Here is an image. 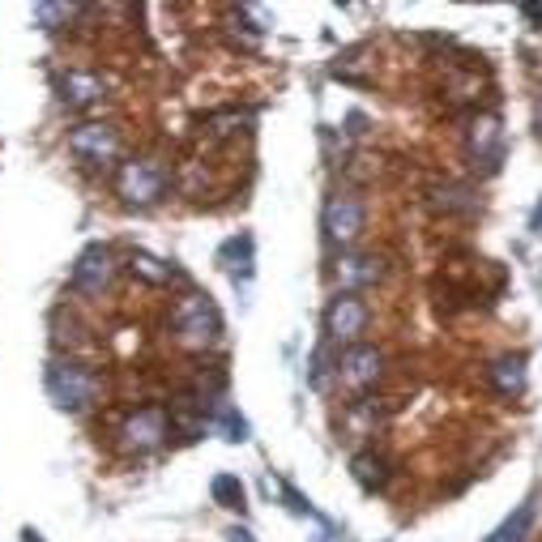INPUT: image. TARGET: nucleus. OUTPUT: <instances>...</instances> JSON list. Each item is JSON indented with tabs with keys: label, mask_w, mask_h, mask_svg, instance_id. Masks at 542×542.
<instances>
[{
	"label": "nucleus",
	"mask_w": 542,
	"mask_h": 542,
	"mask_svg": "<svg viewBox=\"0 0 542 542\" xmlns=\"http://www.w3.org/2000/svg\"><path fill=\"white\" fill-rule=\"evenodd\" d=\"M171 329H175V342H180L184 350H210L222 338V316H218L210 295L188 291L184 299H175Z\"/></svg>",
	"instance_id": "1"
},
{
	"label": "nucleus",
	"mask_w": 542,
	"mask_h": 542,
	"mask_svg": "<svg viewBox=\"0 0 542 542\" xmlns=\"http://www.w3.org/2000/svg\"><path fill=\"white\" fill-rule=\"evenodd\" d=\"M43 389L60 410L82 414V410L94 406V397H99V376L77 359H52L43 372Z\"/></svg>",
	"instance_id": "2"
},
{
	"label": "nucleus",
	"mask_w": 542,
	"mask_h": 542,
	"mask_svg": "<svg viewBox=\"0 0 542 542\" xmlns=\"http://www.w3.org/2000/svg\"><path fill=\"white\" fill-rule=\"evenodd\" d=\"M171 188V167L163 163V158H129V163H120L116 171V193L124 205H137V210H146V205H158L167 197Z\"/></svg>",
	"instance_id": "3"
},
{
	"label": "nucleus",
	"mask_w": 542,
	"mask_h": 542,
	"mask_svg": "<svg viewBox=\"0 0 542 542\" xmlns=\"http://www.w3.org/2000/svg\"><path fill=\"white\" fill-rule=\"evenodd\" d=\"M120 453H129V457H146L154 449H163L167 436H171V410L167 406H141L133 410L129 419L120 423Z\"/></svg>",
	"instance_id": "4"
},
{
	"label": "nucleus",
	"mask_w": 542,
	"mask_h": 542,
	"mask_svg": "<svg viewBox=\"0 0 542 542\" xmlns=\"http://www.w3.org/2000/svg\"><path fill=\"white\" fill-rule=\"evenodd\" d=\"M321 227H325V239L329 244H338L342 252H350L359 244L363 227H368V210H363V201L355 193H333L321 210Z\"/></svg>",
	"instance_id": "5"
},
{
	"label": "nucleus",
	"mask_w": 542,
	"mask_h": 542,
	"mask_svg": "<svg viewBox=\"0 0 542 542\" xmlns=\"http://www.w3.org/2000/svg\"><path fill=\"white\" fill-rule=\"evenodd\" d=\"M321 329H325V342L333 346H355L363 338V329H368V304H363L359 295H346L338 291L325 304V316H321Z\"/></svg>",
	"instance_id": "6"
},
{
	"label": "nucleus",
	"mask_w": 542,
	"mask_h": 542,
	"mask_svg": "<svg viewBox=\"0 0 542 542\" xmlns=\"http://www.w3.org/2000/svg\"><path fill=\"white\" fill-rule=\"evenodd\" d=\"M333 372H338V380H342L346 389L363 393V389H372L376 380L385 376V350L372 346V342H355V346H346L342 355H338Z\"/></svg>",
	"instance_id": "7"
},
{
	"label": "nucleus",
	"mask_w": 542,
	"mask_h": 542,
	"mask_svg": "<svg viewBox=\"0 0 542 542\" xmlns=\"http://www.w3.org/2000/svg\"><path fill=\"white\" fill-rule=\"evenodd\" d=\"M111 278H116V252H111L107 244H86L82 252H77V261L69 269V282H73V291H82V295H103Z\"/></svg>",
	"instance_id": "8"
},
{
	"label": "nucleus",
	"mask_w": 542,
	"mask_h": 542,
	"mask_svg": "<svg viewBox=\"0 0 542 542\" xmlns=\"http://www.w3.org/2000/svg\"><path fill=\"white\" fill-rule=\"evenodd\" d=\"M69 150H73V158H82L86 167H111L120 158V133L99 120L77 124L69 133Z\"/></svg>",
	"instance_id": "9"
},
{
	"label": "nucleus",
	"mask_w": 542,
	"mask_h": 542,
	"mask_svg": "<svg viewBox=\"0 0 542 542\" xmlns=\"http://www.w3.org/2000/svg\"><path fill=\"white\" fill-rule=\"evenodd\" d=\"M466 150H470V158L483 163V171H496L500 167V158H504V129H500L496 111H478V116L470 120Z\"/></svg>",
	"instance_id": "10"
},
{
	"label": "nucleus",
	"mask_w": 542,
	"mask_h": 542,
	"mask_svg": "<svg viewBox=\"0 0 542 542\" xmlns=\"http://www.w3.org/2000/svg\"><path fill=\"white\" fill-rule=\"evenodd\" d=\"M56 94H60V103L65 107L90 111V107H99L107 99V82L99 73H90V69H69V73L56 77Z\"/></svg>",
	"instance_id": "11"
},
{
	"label": "nucleus",
	"mask_w": 542,
	"mask_h": 542,
	"mask_svg": "<svg viewBox=\"0 0 542 542\" xmlns=\"http://www.w3.org/2000/svg\"><path fill=\"white\" fill-rule=\"evenodd\" d=\"M333 278H338L346 295H359L385 278V261L372 257V252H342L338 265H333Z\"/></svg>",
	"instance_id": "12"
},
{
	"label": "nucleus",
	"mask_w": 542,
	"mask_h": 542,
	"mask_svg": "<svg viewBox=\"0 0 542 542\" xmlns=\"http://www.w3.org/2000/svg\"><path fill=\"white\" fill-rule=\"evenodd\" d=\"M205 427H214V432L227 440V444H244L248 436H252V427H248V419L239 414L227 397H214L210 406H205Z\"/></svg>",
	"instance_id": "13"
},
{
	"label": "nucleus",
	"mask_w": 542,
	"mask_h": 542,
	"mask_svg": "<svg viewBox=\"0 0 542 542\" xmlns=\"http://www.w3.org/2000/svg\"><path fill=\"white\" fill-rule=\"evenodd\" d=\"M350 474H355V483L368 491V496L385 491V487H389V478H393L389 457H385V453H376V449H363V453L350 457Z\"/></svg>",
	"instance_id": "14"
},
{
	"label": "nucleus",
	"mask_w": 542,
	"mask_h": 542,
	"mask_svg": "<svg viewBox=\"0 0 542 542\" xmlns=\"http://www.w3.org/2000/svg\"><path fill=\"white\" fill-rule=\"evenodd\" d=\"M487 380H491V389H496L500 397H521L525 393V355H500V359H491Z\"/></svg>",
	"instance_id": "15"
},
{
	"label": "nucleus",
	"mask_w": 542,
	"mask_h": 542,
	"mask_svg": "<svg viewBox=\"0 0 542 542\" xmlns=\"http://www.w3.org/2000/svg\"><path fill=\"white\" fill-rule=\"evenodd\" d=\"M210 500L227 513H244L248 508V487L239 483V474H214L210 478Z\"/></svg>",
	"instance_id": "16"
},
{
	"label": "nucleus",
	"mask_w": 542,
	"mask_h": 542,
	"mask_svg": "<svg viewBox=\"0 0 542 542\" xmlns=\"http://www.w3.org/2000/svg\"><path fill=\"white\" fill-rule=\"evenodd\" d=\"M129 269H133V278L150 282V286H171L175 278H180V269H175L171 261H158V257H150V252H141V248L129 257Z\"/></svg>",
	"instance_id": "17"
},
{
	"label": "nucleus",
	"mask_w": 542,
	"mask_h": 542,
	"mask_svg": "<svg viewBox=\"0 0 542 542\" xmlns=\"http://www.w3.org/2000/svg\"><path fill=\"white\" fill-rule=\"evenodd\" d=\"M534 517H538V500L517 504V513H508V517H504V525H500V530L491 534L487 542H525V534H530Z\"/></svg>",
	"instance_id": "18"
},
{
	"label": "nucleus",
	"mask_w": 542,
	"mask_h": 542,
	"mask_svg": "<svg viewBox=\"0 0 542 542\" xmlns=\"http://www.w3.org/2000/svg\"><path fill=\"white\" fill-rule=\"evenodd\" d=\"M432 205L440 214H474L478 210V197L470 193L466 184H440L432 193Z\"/></svg>",
	"instance_id": "19"
},
{
	"label": "nucleus",
	"mask_w": 542,
	"mask_h": 542,
	"mask_svg": "<svg viewBox=\"0 0 542 542\" xmlns=\"http://www.w3.org/2000/svg\"><path fill=\"white\" fill-rule=\"evenodd\" d=\"M218 261L231 269V274L239 278V274H252V235H235V239H227V244L218 248Z\"/></svg>",
	"instance_id": "20"
},
{
	"label": "nucleus",
	"mask_w": 542,
	"mask_h": 542,
	"mask_svg": "<svg viewBox=\"0 0 542 542\" xmlns=\"http://www.w3.org/2000/svg\"><path fill=\"white\" fill-rule=\"evenodd\" d=\"M30 18H35V26H43V30H56V26L77 18V5H35Z\"/></svg>",
	"instance_id": "21"
},
{
	"label": "nucleus",
	"mask_w": 542,
	"mask_h": 542,
	"mask_svg": "<svg viewBox=\"0 0 542 542\" xmlns=\"http://www.w3.org/2000/svg\"><path fill=\"white\" fill-rule=\"evenodd\" d=\"M244 124H252V111H218V116H210V133L227 137L235 129H244Z\"/></svg>",
	"instance_id": "22"
},
{
	"label": "nucleus",
	"mask_w": 542,
	"mask_h": 542,
	"mask_svg": "<svg viewBox=\"0 0 542 542\" xmlns=\"http://www.w3.org/2000/svg\"><path fill=\"white\" fill-rule=\"evenodd\" d=\"M227 542H257V538H252V530H244V525H231V530H227Z\"/></svg>",
	"instance_id": "23"
},
{
	"label": "nucleus",
	"mask_w": 542,
	"mask_h": 542,
	"mask_svg": "<svg viewBox=\"0 0 542 542\" xmlns=\"http://www.w3.org/2000/svg\"><path fill=\"white\" fill-rule=\"evenodd\" d=\"M521 13H525L530 22H542V5H521Z\"/></svg>",
	"instance_id": "24"
},
{
	"label": "nucleus",
	"mask_w": 542,
	"mask_h": 542,
	"mask_svg": "<svg viewBox=\"0 0 542 542\" xmlns=\"http://www.w3.org/2000/svg\"><path fill=\"white\" fill-rule=\"evenodd\" d=\"M22 542H47V538L35 530V525H26V530H22Z\"/></svg>",
	"instance_id": "25"
},
{
	"label": "nucleus",
	"mask_w": 542,
	"mask_h": 542,
	"mask_svg": "<svg viewBox=\"0 0 542 542\" xmlns=\"http://www.w3.org/2000/svg\"><path fill=\"white\" fill-rule=\"evenodd\" d=\"M534 129H538V137H542V94H538V103H534Z\"/></svg>",
	"instance_id": "26"
},
{
	"label": "nucleus",
	"mask_w": 542,
	"mask_h": 542,
	"mask_svg": "<svg viewBox=\"0 0 542 542\" xmlns=\"http://www.w3.org/2000/svg\"><path fill=\"white\" fill-rule=\"evenodd\" d=\"M534 231H542V201H538V210H534Z\"/></svg>",
	"instance_id": "27"
}]
</instances>
